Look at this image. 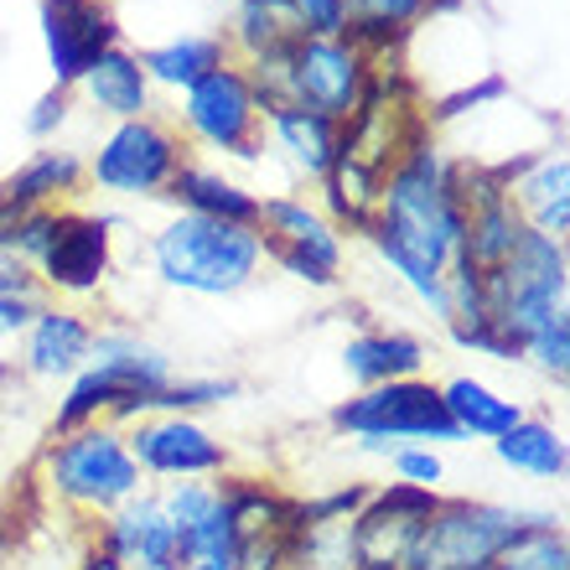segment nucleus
<instances>
[{
    "label": "nucleus",
    "mask_w": 570,
    "mask_h": 570,
    "mask_svg": "<svg viewBox=\"0 0 570 570\" xmlns=\"http://www.w3.org/2000/svg\"><path fill=\"white\" fill-rule=\"evenodd\" d=\"M374 244L394 271L415 285V296L446 322V275L462 259L466 213L456 197V166L435 146H410L405 161L384 177L374 213Z\"/></svg>",
    "instance_id": "nucleus-1"
},
{
    "label": "nucleus",
    "mask_w": 570,
    "mask_h": 570,
    "mask_svg": "<svg viewBox=\"0 0 570 570\" xmlns=\"http://www.w3.org/2000/svg\"><path fill=\"white\" fill-rule=\"evenodd\" d=\"M265 259V234L224 218L187 213L156 234V271L166 285L197 291V296H228L239 291Z\"/></svg>",
    "instance_id": "nucleus-2"
},
{
    "label": "nucleus",
    "mask_w": 570,
    "mask_h": 570,
    "mask_svg": "<svg viewBox=\"0 0 570 570\" xmlns=\"http://www.w3.org/2000/svg\"><path fill=\"white\" fill-rule=\"evenodd\" d=\"M177 384L171 379V358L146 347L140 337H94L89 347V368L78 374L73 394L62 400L58 425L62 431H78L89 425L99 410H115V415H140V410L156 405V394H166Z\"/></svg>",
    "instance_id": "nucleus-3"
},
{
    "label": "nucleus",
    "mask_w": 570,
    "mask_h": 570,
    "mask_svg": "<svg viewBox=\"0 0 570 570\" xmlns=\"http://www.w3.org/2000/svg\"><path fill=\"white\" fill-rule=\"evenodd\" d=\"M540 513L498 509V503H472V498H451L435 503L425 529L415 534L405 556V570H488L503 544L529 529Z\"/></svg>",
    "instance_id": "nucleus-4"
},
{
    "label": "nucleus",
    "mask_w": 570,
    "mask_h": 570,
    "mask_svg": "<svg viewBox=\"0 0 570 570\" xmlns=\"http://www.w3.org/2000/svg\"><path fill=\"white\" fill-rule=\"evenodd\" d=\"M47 478L78 509H120L140 493V466L115 431L78 425L47 451Z\"/></svg>",
    "instance_id": "nucleus-5"
},
{
    "label": "nucleus",
    "mask_w": 570,
    "mask_h": 570,
    "mask_svg": "<svg viewBox=\"0 0 570 570\" xmlns=\"http://www.w3.org/2000/svg\"><path fill=\"white\" fill-rule=\"evenodd\" d=\"M332 421L343 425V431L363 435V446H374V451H400L405 441H462L456 425L446 421V410H441V390H431L421 379L374 384L368 394L337 405Z\"/></svg>",
    "instance_id": "nucleus-6"
},
{
    "label": "nucleus",
    "mask_w": 570,
    "mask_h": 570,
    "mask_svg": "<svg viewBox=\"0 0 570 570\" xmlns=\"http://www.w3.org/2000/svg\"><path fill=\"white\" fill-rule=\"evenodd\" d=\"M368 62L343 37H301L291 47V105L343 125L363 99Z\"/></svg>",
    "instance_id": "nucleus-7"
},
{
    "label": "nucleus",
    "mask_w": 570,
    "mask_h": 570,
    "mask_svg": "<svg viewBox=\"0 0 570 570\" xmlns=\"http://www.w3.org/2000/svg\"><path fill=\"white\" fill-rule=\"evenodd\" d=\"M441 498L431 488L394 482L390 493H374L353 513V570H405V556Z\"/></svg>",
    "instance_id": "nucleus-8"
},
{
    "label": "nucleus",
    "mask_w": 570,
    "mask_h": 570,
    "mask_svg": "<svg viewBox=\"0 0 570 570\" xmlns=\"http://www.w3.org/2000/svg\"><path fill=\"white\" fill-rule=\"evenodd\" d=\"M259 224H271L265 249H271L291 275H301V281H312V285L337 281L343 244H337V234H332L327 218H316V213L301 208V203L275 197V203H259Z\"/></svg>",
    "instance_id": "nucleus-9"
},
{
    "label": "nucleus",
    "mask_w": 570,
    "mask_h": 570,
    "mask_svg": "<svg viewBox=\"0 0 570 570\" xmlns=\"http://www.w3.org/2000/svg\"><path fill=\"white\" fill-rule=\"evenodd\" d=\"M94 177L109 193H156L177 177V140L150 120H125L99 150Z\"/></svg>",
    "instance_id": "nucleus-10"
},
{
    "label": "nucleus",
    "mask_w": 570,
    "mask_h": 570,
    "mask_svg": "<svg viewBox=\"0 0 570 570\" xmlns=\"http://www.w3.org/2000/svg\"><path fill=\"white\" fill-rule=\"evenodd\" d=\"M42 37L62 89V83H78L115 47V16L99 0H42Z\"/></svg>",
    "instance_id": "nucleus-11"
},
{
    "label": "nucleus",
    "mask_w": 570,
    "mask_h": 570,
    "mask_svg": "<svg viewBox=\"0 0 570 570\" xmlns=\"http://www.w3.org/2000/svg\"><path fill=\"white\" fill-rule=\"evenodd\" d=\"M255 94L239 68H213L187 89V125L218 150L249 156V136H255Z\"/></svg>",
    "instance_id": "nucleus-12"
},
{
    "label": "nucleus",
    "mask_w": 570,
    "mask_h": 570,
    "mask_svg": "<svg viewBox=\"0 0 570 570\" xmlns=\"http://www.w3.org/2000/svg\"><path fill=\"white\" fill-rule=\"evenodd\" d=\"M115 566L125 570H181L177 560V534L166 524L161 498H125L105 524V550Z\"/></svg>",
    "instance_id": "nucleus-13"
},
{
    "label": "nucleus",
    "mask_w": 570,
    "mask_h": 570,
    "mask_svg": "<svg viewBox=\"0 0 570 570\" xmlns=\"http://www.w3.org/2000/svg\"><path fill=\"white\" fill-rule=\"evenodd\" d=\"M130 456H136V466L161 472V478H203V472H218V466H224V446L197 421H181V415L140 425V431L130 435Z\"/></svg>",
    "instance_id": "nucleus-14"
},
{
    "label": "nucleus",
    "mask_w": 570,
    "mask_h": 570,
    "mask_svg": "<svg viewBox=\"0 0 570 570\" xmlns=\"http://www.w3.org/2000/svg\"><path fill=\"white\" fill-rule=\"evenodd\" d=\"M37 265L58 291H94L109 271V218H58Z\"/></svg>",
    "instance_id": "nucleus-15"
},
{
    "label": "nucleus",
    "mask_w": 570,
    "mask_h": 570,
    "mask_svg": "<svg viewBox=\"0 0 570 570\" xmlns=\"http://www.w3.org/2000/svg\"><path fill=\"white\" fill-rule=\"evenodd\" d=\"M431 0H343V42L358 52L363 62H374L379 52L405 42V31L415 16H425Z\"/></svg>",
    "instance_id": "nucleus-16"
},
{
    "label": "nucleus",
    "mask_w": 570,
    "mask_h": 570,
    "mask_svg": "<svg viewBox=\"0 0 570 570\" xmlns=\"http://www.w3.org/2000/svg\"><path fill=\"white\" fill-rule=\"evenodd\" d=\"M89 347H94V332L83 316L73 312H37L31 316V337H27V363L31 374H73L89 363Z\"/></svg>",
    "instance_id": "nucleus-17"
},
{
    "label": "nucleus",
    "mask_w": 570,
    "mask_h": 570,
    "mask_svg": "<svg viewBox=\"0 0 570 570\" xmlns=\"http://www.w3.org/2000/svg\"><path fill=\"white\" fill-rule=\"evenodd\" d=\"M441 410L456 425V435H482V441H498V435H509L524 421V410L503 400L498 390H488L482 379H451L441 390Z\"/></svg>",
    "instance_id": "nucleus-18"
},
{
    "label": "nucleus",
    "mask_w": 570,
    "mask_h": 570,
    "mask_svg": "<svg viewBox=\"0 0 570 570\" xmlns=\"http://www.w3.org/2000/svg\"><path fill=\"white\" fill-rule=\"evenodd\" d=\"M78 83H83V94H89L105 115H115V120H146L150 78H146V68H140L130 52H120V47H109L105 58L94 62Z\"/></svg>",
    "instance_id": "nucleus-19"
},
{
    "label": "nucleus",
    "mask_w": 570,
    "mask_h": 570,
    "mask_svg": "<svg viewBox=\"0 0 570 570\" xmlns=\"http://www.w3.org/2000/svg\"><path fill=\"white\" fill-rule=\"evenodd\" d=\"M347 374L358 379V384H390V379H415L425 363V347L415 343V337H405V332H368V337H358V343H347L343 353Z\"/></svg>",
    "instance_id": "nucleus-20"
},
{
    "label": "nucleus",
    "mask_w": 570,
    "mask_h": 570,
    "mask_svg": "<svg viewBox=\"0 0 570 570\" xmlns=\"http://www.w3.org/2000/svg\"><path fill=\"white\" fill-rule=\"evenodd\" d=\"M509 197L534 218L529 228H540V234L560 239V234L570 228V166H566V156H544V161H534V171H529L519 187H509Z\"/></svg>",
    "instance_id": "nucleus-21"
},
{
    "label": "nucleus",
    "mask_w": 570,
    "mask_h": 570,
    "mask_svg": "<svg viewBox=\"0 0 570 570\" xmlns=\"http://www.w3.org/2000/svg\"><path fill=\"white\" fill-rule=\"evenodd\" d=\"M171 193L187 203L193 213H203V218H224V224H244V228H259V203L244 187H234V181L213 177V171H197V166H187L177 177H171Z\"/></svg>",
    "instance_id": "nucleus-22"
},
{
    "label": "nucleus",
    "mask_w": 570,
    "mask_h": 570,
    "mask_svg": "<svg viewBox=\"0 0 570 570\" xmlns=\"http://www.w3.org/2000/svg\"><path fill=\"white\" fill-rule=\"evenodd\" d=\"M493 451H498V462L513 466V472L566 478V441H560L556 425H544V421H519L509 435H498Z\"/></svg>",
    "instance_id": "nucleus-23"
},
{
    "label": "nucleus",
    "mask_w": 570,
    "mask_h": 570,
    "mask_svg": "<svg viewBox=\"0 0 570 570\" xmlns=\"http://www.w3.org/2000/svg\"><path fill=\"white\" fill-rule=\"evenodd\" d=\"M275 130H281L285 150L296 156L306 171H316V177H327L332 161H337V125L322 120V115H312V109H275L271 115Z\"/></svg>",
    "instance_id": "nucleus-24"
},
{
    "label": "nucleus",
    "mask_w": 570,
    "mask_h": 570,
    "mask_svg": "<svg viewBox=\"0 0 570 570\" xmlns=\"http://www.w3.org/2000/svg\"><path fill=\"white\" fill-rule=\"evenodd\" d=\"M306 37V21L291 0H244L239 6V42L249 52H281V47H296Z\"/></svg>",
    "instance_id": "nucleus-25"
},
{
    "label": "nucleus",
    "mask_w": 570,
    "mask_h": 570,
    "mask_svg": "<svg viewBox=\"0 0 570 570\" xmlns=\"http://www.w3.org/2000/svg\"><path fill=\"white\" fill-rule=\"evenodd\" d=\"M146 78H161L171 89H193L203 73L213 68H224V42H213V37H181V42H166L156 52H146Z\"/></svg>",
    "instance_id": "nucleus-26"
},
{
    "label": "nucleus",
    "mask_w": 570,
    "mask_h": 570,
    "mask_svg": "<svg viewBox=\"0 0 570 570\" xmlns=\"http://www.w3.org/2000/svg\"><path fill=\"white\" fill-rule=\"evenodd\" d=\"M73 181H78V161H73V156H68V150H42L27 171H16V177L6 181L0 203H6V208H16V213H31L37 203H47L52 193H68Z\"/></svg>",
    "instance_id": "nucleus-27"
},
{
    "label": "nucleus",
    "mask_w": 570,
    "mask_h": 570,
    "mask_svg": "<svg viewBox=\"0 0 570 570\" xmlns=\"http://www.w3.org/2000/svg\"><path fill=\"white\" fill-rule=\"evenodd\" d=\"M488 570H570V544H566V534L540 513L534 524L519 529V534L498 550Z\"/></svg>",
    "instance_id": "nucleus-28"
},
{
    "label": "nucleus",
    "mask_w": 570,
    "mask_h": 570,
    "mask_svg": "<svg viewBox=\"0 0 570 570\" xmlns=\"http://www.w3.org/2000/svg\"><path fill=\"white\" fill-rule=\"evenodd\" d=\"M213 503H218V488H208V482H177V488L161 498L166 524L177 534V560H181V544L193 540V529L213 513Z\"/></svg>",
    "instance_id": "nucleus-29"
},
{
    "label": "nucleus",
    "mask_w": 570,
    "mask_h": 570,
    "mask_svg": "<svg viewBox=\"0 0 570 570\" xmlns=\"http://www.w3.org/2000/svg\"><path fill=\"white\" fill-rule=\"evenodd\" d=\"M524 353H529L534 363H540L544 374L566 379V368H570V316H566V312H556L550 322H544V327L529 332Z\"/></svg>",
    "instance_id": "nucleus-30"
},
{
    "label": "nucleus",
    "mask_w": 570,
    "mask_h": 570,
    "mask_svg": "<svg viewBox=\"0 0 570 570\" xmlns=\"http://www.w3.org/2000/svg\"><path fill=\"white\" fill-rule=\"evenodd\" d=\"M228 394H234L228 379H181V384H171L166 394H156L150 410H197V405H218Z\"/></svg>",
    "instance_id": "nucleus-31"
},
{
    "label": "nucleus",
    "mask_w": 570,
    "mask_h": 570,
    "mask_svg": "<svg viewBox=\"0 0 570 570\" xmlns=\"http://www.w3.org/2000/svg\"><path fill=\"white\" fill-rule=\"evenodd\" d=\"M394 472H400V482H410V488H431L446 478V466H441V456H435L431 446H400L394 451Z\"/></svg>",
    "instance_id": "nucleus-32"
},
{
    "label": "nucleus",
    "mask_w": 570,
    "mask_h": 570,
    "mask_svg": "<svg viewBox=\"0 0 570 570\" xmlns=\"http://www.w3.org/2000/svg\"><path fill=\"white\" fill-rule=\"evenodd\" d=\"M306 21V37H337L343 31V0H291Z\"/></svg>",
    "instance_id": "nucleus-33"
},
{
    "label": "nucleus",
    "mask_w": 570,
    "mask_h": 570,
    "mask_svg": "<svg viewBox=\"0 0 570 570\" xmlns=\"http://www.w3.org/2000/svg\"><path fill=\"white\" fill-rule=\"evenodd\" d=\"M493 94H503V78H488V83H478V89H462L456 99H446V105L435 109V115H441V120H446V115H462L466 105H482V99H493Z\"/></svg>",
    "instance_id": "nucleus-34"
},
{
    "label": "nucleus",
    "mask_w": 570,
    "mask_h": 570,
    "mask_svg": "<svg viewBox=\"0 0 570 570\" xmlns=\"http://www.w3.org/2000/svg\"><path fill=\"white\" fill-rule=\"evenodd\" d=\"M62 115H68V105H62V89H52L42 99V105H37V115H31V136H47V130H52V125H62Z\"/></svg>",
    "instance_id": "nucleus-35"
},
{
    "label": "nucleus",
    "mask_w": 570,
    "mask_h": 570,
    "mask_svg": "<svg viewBox=\"0 0 570 570\" xmlns=\"http://www.w3.org/2000/svg\"><path fill=\"white\" fill-rule=\"evenodd\" d=\"M42 312L37 301H16V296H0V327L6 332H16V327H27L31 316Z\"/></svg>",
    "instance_id": "nucleus-36"
},
{
    "label": "nucleus",
    "mask_w": 570,
    "mask_h": 570,
    "mask_svg": "<svg viewBox=\"0 0 570 570\" xmlns=\"http://www.w3.org/2000/svg\"><path fill=\"white\" fill-rule=\"evenodd\" d=\"M16 218H21V213H16V208H6V203H0V244L11 239V228H16Z\"/></svg>",
    "instance_id": "nucleus-37"
},
{
    "label": "nucleus",
    "mask_w": 570,
    "mask_h": 570,
    "mask_svg": "<svg viewBox=\"0 0 570 570\" xmlns=\"http://www.w3.org/2000/svg\"><path fill=\"white\" fill-rule=\"evenodd\" d=\"M83 570H125V566H115V560H109V556H94Z\"/></svg>",
    "instance_id": "nucleus-38"
},
{
    "label": "nucleus",
    "mask_w": 570,
    "mask_h": 570,
    "mask_svg": "<svg viewBox=\"0 0 570 570\" xmlns=\"http://www.w3.org/2000/svg\"><path fill=\"white\" fill-rule=\"evenodd\" d=\"M181 570H213V566H181Z\"/></svg>",
    "instance_id": "nucleus-39"
}]
</instances>
